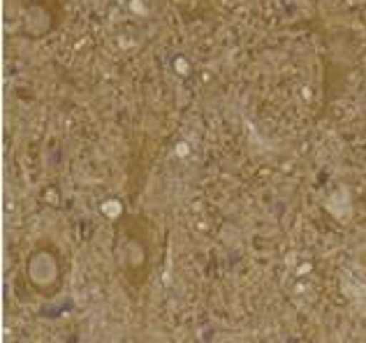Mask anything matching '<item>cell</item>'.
Wrapping results in <instances>:
<instances>
[{"instance_id": "7a4b0ae2", "label": "cell", "mask_w": 366, "mask_h": 343, "mask_svg": "<svg viewBox=\"0 0 366 343\" xmlns=\"http://www.w3.org/2000/svg\"><path fill=\"white\" fill-rule=\"evenodd\" d=\"M70 257L51 237H37L26 253L24 279L28 290L40 299H56L65 290Z\"/></svg>"}, {"instance_id": "6da1fadb", "label": "cell", "mask_w": 366, "mask_h": 343, "mask_svg": "<svg viewBox=\"0 0 366 343\" xmlns=\"http://www.w3.org/2000/svg\"><path fill=\"white\" fill-rule=\"evenodd\" d=\"M114 239H117V267L125 285L142 290L151 279L153 267V232L151 223L142 214H121L114 221Z\"/></svg>"}]
</instances>
